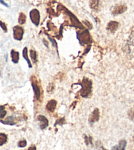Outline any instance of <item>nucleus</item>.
Listing matches in <instances>:
<instances>
[{
  "label": "nucleus",
  "mask_w": 134,
  "mask_h": 150,
  "mask_svg": "<svg viewBox=\"0 0 134 150\" xmlns=\"http://www.w3.org/2000/svg\"><path fill=\"white\" fill-rule=\"evenodd\" d=\"M49 40H51V43H52V44H53V46H55V47H57V43H56V42L55 41V40L51 38L50 37H49Z\"/></svg>",
  "instance_id": "nucleus-24"
},
{
  "label": "nucleus",
  "mask_w": 134,
  "mask_h": 150,
  "mask_svg": "<svg viewBox=\"0 0 134 150\" xmlns=\"http://www.w3.org/2000/svg\"><path fill=\"white\" fill-rule=\"evenodd\" d=\"M99 150H107V149H106V148H104V147H103V146H102V147H101V148H100Z\"/></svg>",
  "instance_id": "nucleus-27"
},
{
  "label": "nucleus",
  "mask_w": 134,
  "mask_h": 150,
  "mask_svg": "<svg viewBox=\"0 0 134 150\" xmlns=\"http://www.w3.org/2000/svg\"><path fill=\"white\" fill-rule=\"evenodd\" d=\"M11 59L13 63L15 64L18 63V61H19V53L13 50L11 52Z\"/></svg>",
  "instance_id": "nucleus-12"
},
{
  "label": "nucleus",
  "mask_w": 134,
  "mask_h": 150,
  "mask_svg": "<svg viewBox=\"0 0 134 150\" xmlns=\"http://www.w3.org/2000/svg\"><path fill=\"white\" fill-rule=\"evenodd\" d=\"M82 86V89L80 90V95L82 98H86L92 92V82L90 79L87 78H84L82 80L81 84H80Z\"/></svg>",
  "instance_id": "nucleus-1"
},
{
  "label": "nucleus",
  "mask_w": 134,
  "mask_h": 150,
  "mask_svg": "<svg viewBox=\"0 0 134 150\" xmlns=\"http://www.w3.org/2000/svg\"><path fill=\"white\" fill-rule=\"evenodd\" d=\"M24 35L23 28L19 26H15L13 28V37L16 40L20 41L22 40Z\"/></svg>",
  "instance_id": "nucleus-4"
},
{
  "label": "nucleus",
  "mask_w": 134,
  "mask_h": 150,
  "mask_svg": "<svg viewBox=\"0 0 134 150\" xmlns=\"http://www.w3.org/2000/svg\"><path fill=\"white\" fill-rule=\"evenodd\" d=\"M23 55L24 59H25L26 61V62H27L29 68L32 67V64L30 63V59H29V57H28V49H27V47L24 48L23 52Z\"/></svg>",
  "instance_id": "nucleus-14"
},
{
  "label": "nucleus",
  "mask_w": 134,
  "mask_h": 150,
  "mask_svg": "<svg viewBox=\"0 0 134 150\" xmlns=\"http://www.w3.org/2000/svg\"><path fill=\"white\" fill-rule=\"evenodd\" d=\"M31 84L34 92L35 100H36V101L40 100L42 96L41 88H40V86L38 82L36 80V78H35L34 76H32L31 78Z\"/></svg>",
  "instance_id": "nucleus-2"
},
{
  "label": "nucleus",
  "mask_w": 134,
  "mask_h": 150,
  "mask_svg": "<svg viewBox=\"0 0 134 150\" xmlns=\"http://www.w3.org/2000/svg\"><path fill=\"white\" fill-rule=\"evenodd\" d=\"M118 23L116 22V21H111L107 25V30H110L112 33H114L117 30L118 27Z\"/></svg>",
  "instance_id": "nucleus-11"
},
{
  "label": "nucleus",
  "mask_w": 134,
  "mask_h": 150,
  "mask_svg": "<svg viewBox=\"0 0 134 150\" xmlns=\"http://www.w3.org/2000/svg\"><path fill=\"white\" fill-rule=\"evenodd\" d=\"M0 3H1V4H2V5H5V7H9V5H7V4H6V3H5L4 0H0Z\"/></svg>",
  "instance_id": "nucleus-25"
},
{
  "label": "nucleus",
  "mask_w": 134,
  "mask_h": 150,
  "mask_svg": "<svg viewBox=\"0 0 134 150\" xmlns=\"http://www.w3.org/2000/svg\"><path fill=\"white\" fill-rule=\"evenodd\" d=\"M77 36L79 41L83 44H88L90 42V36L87 30H85L83 33H79Z\"/></svg>",
  "instance_id": "nucleus-5"
},
{
  "label": "nucleus",
  "mask_w": 134,
  "mask_h": 150,
  "mask_svg": "<svg viewBox=\"0 0 134 150\" xmlns=\"http://www.w3.org/2000/svg\"><path fill=\"white\" fill-rule=\"evenodd\" d=\"M30 57L32 61H33L34 63H36L37 61V53L36 51H34L33 50H31L30 51Z\"/></svg>",
  "instance_id": "nucleus-16"
},
{
  "label": "nucleus",
  "mask_w": 134,
  "mask_h": 150,
  "mask_svg": "<svg viewBox=\"0 0 134 150\" xmlns=\"http://www.w3.org/2000/svg\"><path fill=\"white\" fill-rule=\"evenodd\" d=\"M100 114H99V109L96 108L92 112V114L90 115L89 118V122L91 124H93L95 122H97L99 119Z\"/></svg>",
  "instance_id": "nucleus-7"
},
{
  "label": "nucleus",
  "mask_w": 134,
  "mask_h": 150,
  "mask_svg": "<svg viewBox=\"0 0 134 150\" xmlns=\"http://www.w3.org/2000/svg\"><path fill=\"white\" fill-rule=\"evenodd\" d=\"M65 122V118H61V119H58L57 121H56V122H55V127L57 125H63L64 122Z\"/></svg>",
  "instance_id": "nucleus-23"
},
{
  "label": "nucleus",
  "mask_w": 134,
  "mask_h": 150,
  "mask_svg": "<svg viewBox=\"0 0 134 150\" xmlns=\"http://www.w3.org/2000/svg\"><path fill=\"white\" fill-rule=\"evenodd\" d=\"M0 27L2 28V30H4L5 33H6L7 32V26L5 25V23L2 22L1 21H0Z\"/></svg>",
  "instance_id": "nucleus-22"
},
{
  "label": "nucleus",
  "mask_w": 134,
  "mask_h": 150,
  "mask_svg": "<svg viewBox=\"0 0 134 150\" xmlns=\"http://www.w3.org/2000/svg\"><path fill=\"white\" fill-rule=\"evenodd\" d=\"M8 140V136L5 133H0V146H4L7 143Z\"/></svg>",
  "instance_id": "nucleus-15"
},
{
  "label": "nucleus",
  "mask_w": 134,
  "mask_h": 150,
  "mask_svg": "<svg viewBox=\"0 0 134 150\" xmlns=\"http://www.w3.org/2000/svg\"><path fill=\"white\" fill-rule=\"evenodd\" d=\"M13 120H14V117L13 116L11 117H8L6 120H5V121H1L2 123H4L5 125H15V122L13 121Z\"/></svg>",
  "instance_id": "nucleus-18"
},
{
  "label": "nucleus",
  "mask_w": 134,
  "mask_h": 150,
  "mask_svg": "<svg viewBox=\"0 0 134 150\" xmlns=\"http://www.w3.org/2000/svg\"><path fill=\"white\" fill-rule=\"evenodd\" d=\"M90 6L92 9L97 11L99 9V0H90Z\"/></svg>",
  "instance_id": "nucleus-13"
},
{
  "label": "nucleus",
  "mask_w": 134,
  "mask_h": 150,
  "mask_svg": "<svg viewBox=\"0 0 134 150\" xmlns=\"http://www.w3.org/2000/svg\"><path fill=\"white\" fill-rule=\"evenodd\" d=\"M133 140H134V136H133Z\"/></svg>",
  "instance_id": "nucleus-28"
},
{
  "label": "nucleus",
  "mask_w": 134,
  "mask_h": 150,
  "mask_svg": "<svg viewBox=\"0 0 134 150\" xmlns=\"http://www.w3.org/2000/svg\"><path fill=\"white\" fill-rule=\"evenodd\" d=\"M126 145L127 142L125 140H121L119 142L118 145L112 147L111 150H125L126 148Z\"/></svg>",
  "instance_id": "nucleus-10"
},
{
  "label": "nucleus",
  "mask_w": 134,
  "mask_h": 150,
  "mask_svg": "<svg viewBox=\"0 0 134 150\" xmlns=\"http://www.w3.org/2000/svg\"><path fill=\"white\" fill-rule=\"evenodd\" d=\"M57 102L55 100H51L49 101L46 105V109L49 112H53L55 111L56 107H57Z\"/></svg>",
  "instance_id": "nucleus-9"
},
{
  "label": "nucleus",
  "mask_w": 134,
  "mask_h": 150,
  "mask_svg": "<svg viewBox=\"0 0 134 150\" xmlns=\"http://www.w3.org/2000/svg\"><path fill=\"white\" fill-rule=\"evenodd\" d=\"M127 7L125 5H118L114 7L112 13L114 15H118L124 13Z\"/></svg>",
  "instance_id": "nucleus-8"
},
{
  "label": "nucleus",
  "mask_w": 134,
  "mask_h": 150,
  "mask_svg": "<svg viewBox=\"0 0 134 150\" xmlns=\"http://www.w3.org/2000/svg\"><path fill=\"white\" fill-rule=\"evenodd\" d=\"M27 145V142L26 140H22L18 142V147L19 148H25Z\"/></svg>",
  "instance_id": "nucleus-21"
},
{
  "label": "nucleus",
  "mask_w": 134,
  "mask_h": 150,
  "mask_svg": "<svg viewBox=\"0 0 134 150\" xmlns=\"http://www.w3.org/2000/svg\"><path fill=\"white\" fill-rule=\"evenodd\" d=\"M26 17L25 14H23V13H20L19 14V17H18V23L20 25H24L26 23Z\"/></svg>",
  "instance_id": "nucleus-17"
},
{
  "label": "nucleus",
  "mask_w": 134,
  "mask_h": 150,
  "mask_svg": "<svg viewBox=\"0 0 134 150\" xmlns=\"http://www.w3.org/2000/svg\"><path fill=\"white\" fill-rule=\"evenodd\" d=\"M30 18L34 25L36 26L39 25L40 22V14L38 10L36 9L32 10L30 12Z\"/></svg>",
  "instance_id": "nucleus-3"
},
{
  "label": "nucleus",
  "mask_w": 134,
  "mask_h": 150,
  "mask_svg": "<svg viewBox=\"0 0 134 150\" xmlns=\"http://www.w3.org/2000/svg\"><path fill=\"white\" fill-rule=\"evenodd\" d=\"M27 150H36V147L35 146H32Z\"/></svg>",
  "instance_id": "nucleus-26"
},
{
  "label": "nucleus",
  "mask_w": 134,
  "mask_h": 150,
  "mask_svg": "<svg viewBox=\"0 0 134 150\" xmlns=\"http://www.w3.org/2000/svg\"><path fill=\"white\" fill-rule=\"evenodd\" d=\"M37 120H38L40 123V128L42 130H44L45 128H47L49 126V120L45 117L44 115H39L37 117Z\"/></svg>",
  "instance_id": "nucleus-6"
},
{
  "label": "nucleus",
  "mask_w": 134,
  "mask_h": 150,
  "mask_svg": "<svg viewBox=\"0 0 134 150\" xmlns=\"http://www.w3.org/2000/svg\"><path fill=\"white\" fill-rule=\"evenodd\" d=\"M84 139H85V142L86 144V145H89V144L92 145L93 138L92 136H87L86 135H84Z\"/></svg>",
  "instance_id": "nucleus-20"
},
{
  "label": "nucleus",
  "mask_w": 134,
  "mask_h": 150,
  "mask_svg": "<svg viewBox=\"0 0 134 150\" xmlns=\"http://www.w3.org/2000/svg\"><path fill=\"white\" fill-rule=\"evenodd\" d=\"M7 111L5 110L4 105H0V120L6 116Z\"/></svg>",
  "instance_id": "nucleus-19"
}]
</instances>
